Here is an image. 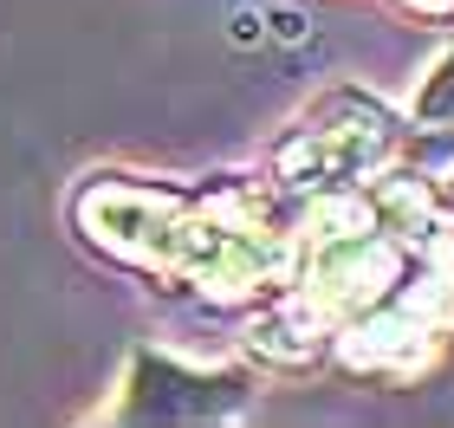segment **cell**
Instances as JSON below:
<instances>
[{
	"label": "cell",
	"instance_id": "7a4b0ae2",
	"mask_svg": "<svg viewBox=\"0 0 454 428\" xmlns=\"http://www.w3.org/2000/svg\"><path fill=\"white\" fill-rule=\"evenodd\" d=\"M422 117H454V58L435 72V85L422 91Z\"/></svg>",
	"mask_w": 454,
	"mask_h": 428
},
{
	"label": "cell",
	"instance_id": "6da1fadb",
	"mask_svg": "<svg viewBox=\"0 0 454 428\" xmlns=\"http://www.w3.org/2000/svg\"><path fill=\"white\" fill-rule=\"evenodd\" d=\"M162 396H130V416H221L240 402V383L234 377H189V370H169V363H143Z\"/></svg>",
	"mask_w": 454,
	"mask_h": 428
},
{
	"label": "cell",
	"instance_id": "3957f363",
	"mask_svg": "<svg viewBox=\"0 0 454 428\" xmlns=\"http://www.w3.org/2000/svg\"><path fill=\"white\" fill-rule=\"evenodd\" d=\"M422 7H454V0H422Z\"/></svg>",
	"mask_w": 454,
	"mask_h": 428
}]
</instances>
